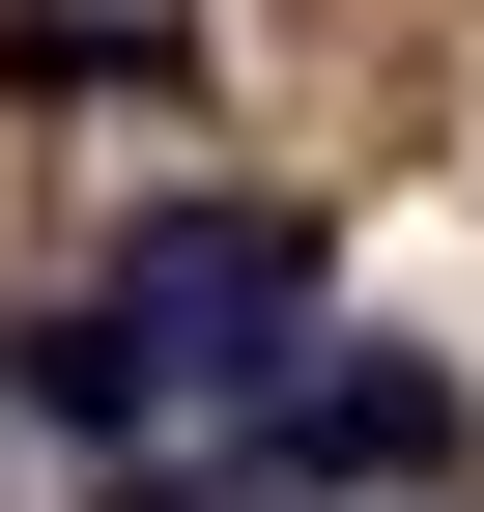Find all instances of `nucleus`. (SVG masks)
I'll use <instances>...</instances> for the list:
<instances>
[{
	"label": "nucleus",
	"mask_w": 484,
	"mask_h": 512,
	"mask_svg": "<svg viewBox=\"0 0 484 512\" xmlns=\"http://www.w3.org/2000/svg\"><path fill=\"white\" fill-rule=\"evenodd\" d=\"M285 484H456V370H371V342H342V370H285Z\"/></svg>",
	"instance_id": "obj_1"
},
{
	"label": "nucleus",
	"mask_w": 484,
	"mask_h": 512,
	"mask_svg": "<svg viewBox=\"0 0 484 512\" xmlns=\"http://www.w3.org/2000/svg\"><path fill=\"white\" fill-rule=\"evenodd\" d=\"M0 399H29V370H0Z\"/></svg>",
	"instance_id": "obj_3"
},
{
	"label": "nucleus",
	"mask_w": 484,
	"mask_h": 512,
	"mask_svg": "<svg viewBox=\"0 0 484 512\" xmlns=\"http://www.w3.org/2000/svg\"><path fill=\"white\" fill-rule=\"evenodd\" d=\"M114 512H228V484H114Z\"/></svg>",
	"instance_id": "obj_2"
}]
</instances>
